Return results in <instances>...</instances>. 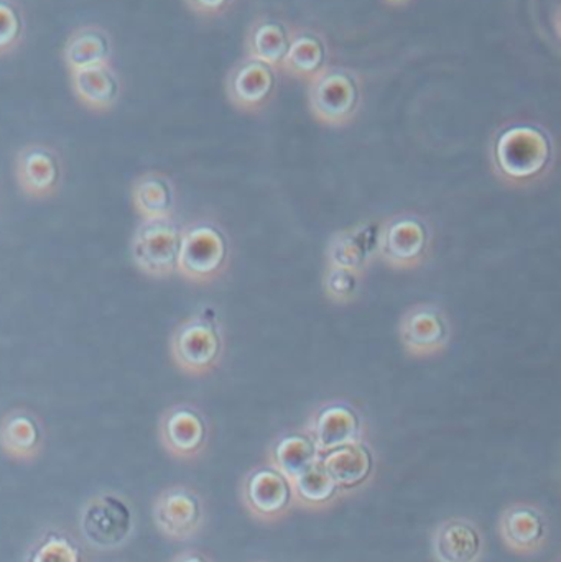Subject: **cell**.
<instances>
[{"label": "cell", "instance_id": "4316f807", "mask_svg": "<svg viewBox=\"0 0 561 562\" xmlns=\"http://www.w3.org/2000/svg\"><path fill=\"white\" fill-rule=\"evenodd\" d=\"M23 562H86V554L69 531L48 527L26 548Z\"/></svg>", "mask_w": 561, "mask_h": 562}, {"label": "cell", "instance_id": "9c48e42d", "mask_svg": "<svg viewBox=\"0 0 561 562\" xmlns=\"http://www.w3.org/2000/svg\"><path fill=\"white\" fill-rule=\"evenodd\" d=\"M240 504L260 524L273 525L289 517L293 507L292 484L272 465H256L240 479Z\"/></svg>", "mask_w": 561, "mask_h": 562}, {"label": "cell", "instance_id": "2e32d148", "mask_svg": "<svg viewBox=\"0 0 561 562\" xmlns=\"http://www.w3.org/2000/svg\"><path fill=\"white\" fill-rule=\"evenodd\" d=\"M431 558L435 562H484L486 538L476 521L451 517L431 531Z\"/></svg>", "mask_w": 561, "mask_h": 562}, {"label": "cell", "instance_id": "4dcf8cb0", "mask_svg": "<svg viewBox=\"0 0 561 562\" xmlns=\"http://www.w3.org/2000/svg\"><path fill=\"white\" fill-rule=\"evenodd\" d=\"M170 562H216L213 557L204 553V551L197 550V548H190V550L180 551L175 554L173 560Z\"/></svg>", "mask_w": 561, "mask_h": 562}, {"label": "cell", "instance_id": "1f68e13d", "mask_svg": "<svg viewBox=\"0 0 561 562\" xmlns=\"http://www.w3.org/2000/svg\"><path fill=\"white\" fill-rule=\"evenodd\" d=\"M382 2L388 3L391 7H405L408 3L414 2V0H382Z\"/></svg>", "mask_w": 561, "mask_h": 562}, {"label": "cell", "instance_id": "7a4b0ae2", "mask_svg": "<svg viewBox=\"0 0 561 562\" xmlns=\"http://www.w3.org/2000/svg\"><path fill=\"white\" fill-rule=\"evenodd\" d=\"M137 515L128 498L117 491H101L89 497L78 515L82 540L99 553L122 550L135 531Z\"/></svg>", "mask_w": 561, "mask_h": 562}, {"label": "cell", "instance_id": "d4e9b609", "mask_svg": "<svg viewBox=\"0 0 561 562\" xmlns=\"http://www.w3.org/2000/svg\"><path fill=\"white\" fill-rule=\"evenodd\" d=\"M293 507L322 514L346 501L338 485L326 474L319 461L292 482Z\"/></svg>", "mask_w": 561, "mask_h": 562}, {"label": "cell", "instance_id": "5bb4252c", "mask_svg": "<svg viewBox=\"0 0 561 562\" xmlns=\"http://www.w3.org/2000/svg\"><path fill=\"white\" fill-rule=\"evenodd\" d=\"M303 431L312 438L319 456L343 446L368 441L364 419L351 405L341 402L328 403L316 409Z\"/></svg>", "mask_w": 561, "mask_h": 562}, {"label": "cell", "instance_id": "44dd1931", "mask_svg": "<svg viewBox=\"0 0 561 562\" xmlns=\"http://www.w3.org/2000/svg\"><path fill=\"white\" fill-rule=\"evenodd\" d=\"M132 204L142 221L173 220L177 190L168 175L147 171L132 183Z\"/></svg>", "mask_w": 561, "mask_h": 562}, {"label": "cell", "instance_id": "ac0fdd59", "mask_svg": "<svg viewBox=\"0 0 561 562\" xmlns=\"http://www.w3.org/2000/svg\"><path fill=\"white\" fill-rule=\"evenodd\" d=\"M381 224L361 223L339 231L326 247V266L366 276L378 259Z\"/></svg>", "mask_w": 561, "mask_h": 562}, {"label": "cell", "instance_id": "836d02e7", "mask_svg": "<svg viewBox=\"0 0 561 562\" xmlns=\"http://www.w3.org/2000/svg\"><path fill=\"white\" fill-rule=\"evenodd\" d=\"M256 562H270V561H256Z\"/></svg>", "mask_w": 561, "mask_h": 562}, {"label": "cell", "instance_id": "cb8c5ba5", "mask_svg": "<svg viewBox=\"0 0 561 562\" xmlns=\"http://www.w3.org/2000/svg\"><path fill=\"white\" fill-rule=\"evenodd\" d=\"M318 461L319 452L316 451L312 438L305 431H292L279 436L267 452V464L285 475L290 484Z\"/></svg>", "mask_w": 561, "mask_h": 562}, {"label": "cell", "instance_id": "83f0119b", "mask_svg": "<svg viewBox=\"0 0 561 562\" xmlns=\"http://www.w3.org/2000/svg\"><path fill=\"white\" fill-rule=\"evenodd\" d=\"M362 279L364 276H359L351 270L326 266L323 291L325 296L335 304H351L359 296Z\"/></svg>", "mask_w": 561, "mask_h": 562}, {"label": "cell", "instance_id": "ffe728a7", "mask_svg": "<svg viewBox=\"0 0 561 562\" xmlns=\"http://www.w3.org/2000/svg\"><path fill=\"white\" fill-rule=\"evenodd\" d=\"M76 99L89 111L104 114L112 111L122 94V82L117 71L109 65L92 66L69 72Z\"/></svg>", "mask_w": 561, "mask_h": 562}, {"label": "cell", "instance_id": "d6a6232c", "mask_svg": "<svg viewBox=\"0 0 561 562\" xmlns=\"http://www.w3.org/2000/svg\"><path fill=\"white\" fill-rule=\"evenodd\" d=\"M556 562H560V558H557Z\"/></svg>", "mask_w": 561, "mask_h": 562}, {"label": "cell", "instance_id": "e0dca14e", "mask_svg": "<svg viewBox=\"0 0 561 562\" xmlns=\"http://www.w3.org/2000/svg\"><path fill=\"white\" fill-rule=\"evenodd\" d=\"M319 464L346 498L364 491L375 475V454L368 441L333 449L319 456Z\"/></svg>", "mask_w": 561, "mask_h": 562}, {"label": "cell", "instance_id": "9a60e30c", "mask_svg": "<svg viewBox=\"0 0 561 562\" xmlns=\"http://www.w3.org/2000/svg\"><path fill=\"white\" fill-rule=\"evenodd\" d=\"M276 89V69L256 59H240L226 79L227 99L233 108L246 114L262 112L272 102Z\"/></svg>", "mask_w": 561, "mask_h": 562}, {"label": "cell", "instance_id": "f546056e", "mask_svg": "<svg viewBox=\"0 0 561 562\" xmlns=\"http://www.w3.org/2000/svg\"><path fill=\"white\" fill-rule=\"evenodd\" d=\"M188 9L204 19L223 15L233 7L234 0H184Z\"/></svg>", "mask_w": 561, "mask_h": 562}, {"label": "cell", "instance_id": "7c38bea8", "mask_svg": "<svg viewBox=\"0 0 561 562\" xmlns=\"http://www.w3.org/2000/svg\"><path fill=\"white\" fill-rule=\"evenodd\" d=\"M399 337L407 356L414 359L440 356L450 344V319L437 304H414L402 314Z\"/></svg>", "mask_w": 561, "mask_h": 562}, {"label": "cell", "instance_id": "ba28073f", "mask_svg": "<svg viewBox=\"0 0 561 562\" xmlns=\"http://www.w3.org/2000/svg\"><path fill=\"white\" fill-rule=\"evenodd\" d=\"M180 244L177 221H142L132 236V262L150 279H168L177 273Z\"/></svg>", "mask_w": 561, "mask_h": 562}, {"label": "cell", "instance_id": "d6986e66", "mask_svg": "<svg viewBox=\"0 0 561 562\" xmlns=\"http://www.w3.org/2000/svg\"><path fill=\"white\" fill-rule=\"evenodd\" d=\"M45 429L35 413L13 408L0 418V451L12 461L30 464L42 456Z\"/></svg>", "mask_w": 561, "mask_h": 562}, {"label": "cell", "instance_id": "603a6c76", "mask_svg": "<svg viewBox=\"0 0 561 562\" xmlns=\"http://www.w3.org/2000/svg\"><path fill=\"white\" fill-rule=\"evenodd\" d=\"M112 38L108 30L99 25L79 26L66 40L63 59L69 72L92 66L109 65L112 59Z\"/></svg>", "mask_w": 561, "mask_h": 562}, {"label": "cell", "instance_id": "4fadbf2b", "mask_svg": "<svg viewBox=\"0 0 561 562\" xmlns=\"http://www.w3.org/2000/svg\"><path fill=\"white\" fill-rule=\"evenodd\" d=\"M13 171L20 191L30 200H49L61 188V157L49 145L29 144L20 148Z\"/></svg>", "mask_w": 561, "mask_h": 562}, {"label": "cell", "instance_id": "30bf717a", "mask_svg": "<svg viewBox=\"0 0 561 562\" xmlns=\"http://www.w3.org/2000/svg\"><path fill=\"white\" fill-rule=\"evenodd\" d=\"M497 531L510 553L520 558H534L542 554L549 547L552 521L542 505L516 502L501 512Z\"/></svg>", "mask_w": 561, "mask_h": 562}, {"label": "cell", "instance_id": "8fae6325", "mask_svg": "<svg viewBox=\"0 0 561 562\" xmlns=\"http://www.w3.org/2000/svg\"><path fill=\"white\" fill-rule=\"evenodd\" d=\"M210 423L200 408L178 403L161 413L158 439L170 458L193 462L206 452L210 445Z\"/></svg>", "mask_w": 561, "mask_h": 562}, {"label": "cell", "instance_id": "f1b7e54d", "mask_svg": "<svg viewBox=\"0 0 561 562\" xmlns=\"http://www.w3.org/2000/svg\"><path fill=\"white\" fill-rule=\"evenodd\" d=\"M25 35V19L16 0H0V58L19 48Z\"/></svg>", "mask_w": 561, "mask_h": 562}, {"label": "cell", "instance_id": "277c9868", "mask_svg": "<svg viewBox=\"0 0 561 562\" xmlns=\"http://www.w3.org/2000/svg\"><path fill=\"white\" fill-rule=\"evenodd\" d=\"M229 263L226 234L211 221H193L181 227L177 273L190 283L210 284L223 277Z\"/></svg>", "mask_w": 561, "mask_h": 562}, {"label": "cell", "instance_id": "6da1fadb", "mask_svg": "<svg viewBox=\"0 0 561 562\" xmlns=\"http://www.w3.org/2000/svg\"><path fill=\"white\" fill-rule=\"evenodd\" d=\"M552 138L539 125L509 124L494 135L491 161L494 171L510 187H530L546 178L553 167Z\"/></svg>", "mask_w": 561, "mask_h": 562}, {"label": "cell", "instance_id": "484cf974", "mask_svg": "<svg viewBox=\"0 0 561 562\" xmlns=\"http://www.w3.org/2000/svg\"><path fill=\"white\" fill-rule=\"evenodd\" d=\"M290 32L279 20L260 16L249 29L246 58L256 59L279 71L289 48Z\"/></svg>", "mask_w": 561, "mask_h": 562}, {"label": "cell", "instance_id": "5b68a950", "mask_svg": "<svg viewBox=\"0 0 561 562\" xmlns=\"http://www.w3.org/2000/svg\"><path fill=\"white\" fill-rule=\"evenodd\" d=\"M223 352L220 323L204 313L181 321L170 337L171 360L190 376H204L213 372L220 366Z\"/></svg>", "mask_w": 561, "mask_h": 562}, {"label": "cell", "instance_id": "52a82bcc", "mask_svg": "<svg viewBox=\"0 0 561 562\" xmlns=\"http://www.w3.org/2000/svg\"><path fill=\"white\" fill-rule=\"evenodd\" d=\"M430 246V229L417 214H395L381 223L378 259L391 269H418L427 260Z\"/></svg>", "mask_w": 561, "mask_h": 562}, {"label": "cell", "instance_id": "8992f818", "mask_svg": "<svg viewBox=\"0 0 561 562\" xmlns=\"http://www.w3.org/2000/svg\"><path fill=\"white\" fill-rule=\"evenodd\" d=\"M152 518L161 537L173 543H187L200 537L206 527V501L190 485H170L155 497Z\"/></svg>", "mask_w": 561, "mask_h": 562}, {"label": "cell", "instance_id": "3957f363", "mask_svg": "<svg viewBox=\"0 0 561 562\" xmlns=\"http://www.w3.org/2000/svg\"><path fill=\"white\" fill-rule=\"evenodd\" d=\"M310 114L325 127H348L358 117L362 91L359 76L351 69L326 66L308 81Z\"/></svg>", "mask_w": 561, "mask_h": 562}, {"label": "cell", "instance_id": "7402d4cb", "mask_svg": "<svg viewBox=\"0 0 561 562\" xmlns=\"http://www.w3.org/2000/svg\"><path fill=\"white\" fill-rule=\"evenodd\" d=\"M326 59L328 49L322 35L310 30H292L289 48L279 69L290 78L308 82L328 66Z\"/></svg>", "mask_w": 561, "mask_h": 562}]
</instances>
